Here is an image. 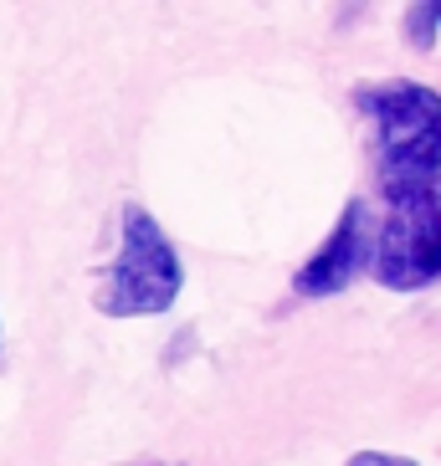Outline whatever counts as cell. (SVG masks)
<instances>
[{
    "instance_id": "cell-1",
    "label": "cell",
    "mask_w": 441,
    "mask_h": 466,
    "mask_svg": "<svg viewBox=\"0 0 441 466\" xmlns=\"http://www.w3.org/2000/svg\"><path fill=\"white\" fill-rule=\"evenodd\" d=\"M359 113L374 128V159L380 185H411L441 179V93L411 77L364 83L354 93Z\"/></svg>"
},
{
    "instance_id": "cell-2",
    "label": "cell",
    "mask_w": 441,
    "mask_h": 466,
    "mask_svg": "<svg viewBox=\"0 0 441 466\" xmlns=\"http://www.w3.org/2000/svg\"><path fill=\"white\" fill-rule=\"evenodd\" d=\"M385 220L374 226L370 272L390 292H421L441 282V179L380 185Z\"/></svg>"
},
{
    "instance_id": "cell-3",
    "label": "cell",
    "mask_w": 441,
    "mask_h": 466,
    "mask_svg": "<svg viewBox=\"0 0 441 466\" xmlns=\"http://www.w3.org/2000/svg\"><path fill=\"white\" fill-rule=\"evenodd\" d=\"M185 288V267H179L169 236L144 206H124V236H118V257L97 277L93 308L108 318H149L165 313Z\"/></svg>"
},
{
    "instance_id": "cell-4",
    "label": "cell",
    "mask_w": 441,
    "mask_h": 466,
    "mask_svg": "<svg viewBox=\"0 0 441 466\" xmlns=\"http://www.w3.org/2000/svg\"><path fill=\"white\" fill-rule=\"evenodd\" d=\"M370 247H374V231H370V206L364 200H349L333 236L318 247V257L308 261L303 272L292 277V288L303 298H329V292H344L349 282L359 277V267H370Z\"/></svg>"
},
{
    "instance_id": "cell-5",
    "label": "cell",
    "mask_w": 441,
    "mask_h": 466,
    "mask_svg": "<svg viewBox=\"0 0 441 466\" xmlns=\"http://www.w3.org/2000/svg\"><path fill=\"white\" fill-rule=\"evenodd\" d=\"M349 466H415L411 456H390V451H354Z\"/></svg>"
}]
</instances>
